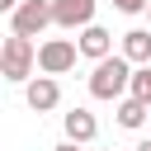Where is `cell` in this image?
<instances>
[{
	"label": "cell",
	"instance_id": "1",
	"mask_svg": "<svg viewBox=\"0 0 151 151\" xmlns=\"http://www.w3.org/2000/svg\"><path fill=\"white\" fill-rule=\"evenodd\" d=\"M132 61L123 57V52H113V57H104L94 71H90V99H104V104H113V99H127L132 94Z\"/></svg>",
	"mask_w": 151,
	"mask_h": 151
},
{
	"label": "cell",
	"instance_id": "2",
	"mask_svg": "<svg viewBox=\"0 0 151 151\" xmlns=\"http://www.w3.org/2000/svg\"><path fill=\"white\" fill-rule=\"evenodd\" d=\"M33 71H38V47H33V38L9 33L5 47H0V76H5L9 85H28Z\"/></svg>",
	"mask_w": 151,
	"mask_h": 151
},
{
	"label": "cell",
	"instance_id": "3",
	"mask_svg": "<svg viewBox=\"0 0 151 151\" xmlns=\"http://www.w3.org/2000/svg\"><path fill=\"white\" fill-rule=\"evenodd\" d=\"M76 57H80V47H76V38H47V42H38V71L42 76H66L71 66H76Z\"/></svg>",
	"mask_w": 151,
	"mask_h": 151
},
{
	"label": "cell",
	"instance_id": "4",
	"mask_svg": "<svg viewBox=\"0 0 151 151\" xmlns=\"http://www.w3.org/2000/svg\"><path fill=\"white\" fill-rule=\"evenodd\" d=\"M42 28H52V0H24L9 14V33H19V38H38Z\"/></svg>",
	"mask_w": 151,
	"mask_h": 151
},
{
	"label": "cell",
	"instance_id": "5",
	"mask_svg": "<svg viewBox=\"0 0 151 151\" xmlns=\"http://www.w3.org/2000/svg\"><path fill=\"white\" fill-rule=\"evenodd\" d=\"M52 24L66 33H85L94 24V0H52Z\"/></svg>",
	"mask_w": 151,
	"mask_h": 151
},
{
	"label": "cell",
	"instance_id": "6",
	"mask_svg": "<svg viewBox=\"0 0 151 151\" xmlns=\"http://www.w3.org/2000/svg\"><path fill=\"white\" fill-rule=\"evenodd\" d=\"M24 104H28L33 113H52V109L61 104V85H57L52 76H33V80L24 85Z\"/></svg>",
	"mask_w": 151,
	"mask_h": 151
},
{
	"label": "cell",
	"instance_id": "7",
	"mask_svg": "<svg viewBox=\"0 0 151 151\" xmlns=\"http://www.w3.org/2000/svg\"><path fill=\"white\" fill-rule=\"evenodd\" d=\"M76 47H80V57L85 61H104V57H113V33L104 28V24H90L85 33H76Z\"/></svg>",
	"mask_w": 151,
	"mask_h": 151
},
{
	"label": "cell",
	"instance_id": "8",
	"mask_svg": "<svg viewBox=\"0 0 151 151\" xmlns=\"http://www.w3.org/2000/svg\"><path fill=\"white\" fill-rule=\"evenodd\" d=\"M61 127H66V142H76V146H90V142L99 137V118H94L90 109H71V113H61Z\"/></svg>",
	"mask_w": 151,
	"mask_h": 151
},
{
	"label": "cell",
	"instance_id": "9",
	"mask_svg": "<svg viewBox=\"0 0 151 151\" xmlns=\"http://www.w3.org/2000/svg\"><path fill=\"white\" fill-rule=\"evenodd\" d=\"M118 52H123L132 66H151V28H127Z\"/></svg>",
	"mask_w": 151,
	"mask_h": 151
},
{
	"label": "cell",
	"instance_id": "10",
	"mask_svg": "<svg viewBox=\"0 0 151 151\" xmlns=\"http://www.w3.org/2000/svg\"><path fill=\"white\" fill-rule=\"evenodd\" d=\"M151 123V109L142 104V99H118V127H127V132H137V127H146Z\"/></svg>",
	"mask_w": 151,
	"mask_h": 151
},
{
	"label": "cell",
	"instance_id": "11",
	"mask_svg": "<svg viewBox=\"0 0 151 151\" xmlns=\"http://www.w3.org/2000/svg\"><path fill=\"white\" fill-rule=\"evenodd\" d=\"M132 99H142L151 109V66H137L132 71Z\"/></svg>",
	"mask_w": 151,
	"mask_h": 151
},
{
	"label": "cell",
	"instance_id": "12",
	"mask_svg": "<svg viewBox=\"0 0 151 151\" xmlns=\"http://www.w3.org/2000/svg\"><path fill=\"white\" fill-rule=\"evenodd\" d=\"M113 9H118V14H146L151 0H113Z\"/></svg>",
	"mask_w": 151,
	"mask_h": 151
},
{
	"label": "cell",
	"instance_id": "13",
	"mask_svg": "<svg viewBox=\"0 0 151 151\" xmlns=\"http://www.w3.org/2000/svg\"><path fill=\"white\" fill-rule=\"evenodd\" d=\"M19 5H24V0H0V9H5V14H14Z\"/></svg>",
	"mask_w": 151,
	"mask_h": 151
},
{
	"label": "cell",
	"instance_id": "14",
	"mask_svg": "<svg viewBox=\"0 0 151 151\" xmlns=\"http://www.w3.org/2000/svg\"><path fill=\"white\" fill-rule=\"evenodd\" d=\"M52 151H80V146H76V142H61V146H52Z\"/></svg>",
	"mask_w": 151,
	"mask_h": 151
},
{
	"label": "cell",
	"instance_id": "15",
	"mask_svg": "<svg viewBox=\"0 0 151 151\" xmlns=\"http://www.w3.org/2000/svg\"><path fill=\"white\" fill-rule=\"evenodd\" d=\"M137 151H151V137H142V142H137Z\"/></svg>",
	"mask_w": 151,
	"mask_h": 151
},
{
	"label": "cell",
	"instance_id": "16",
	"mask_svg": "<svg viewBox=\"0 0 151 151\" xmlns=\"http://www.w3.org/2000/svg\"><path fill=\"white\" fill-rule=\"evenodd\" d=\"M146 19H151V9H146Z\"/></svg>",
	"mask_w": 151,
	"mask_h": 151
}]
</instances>
